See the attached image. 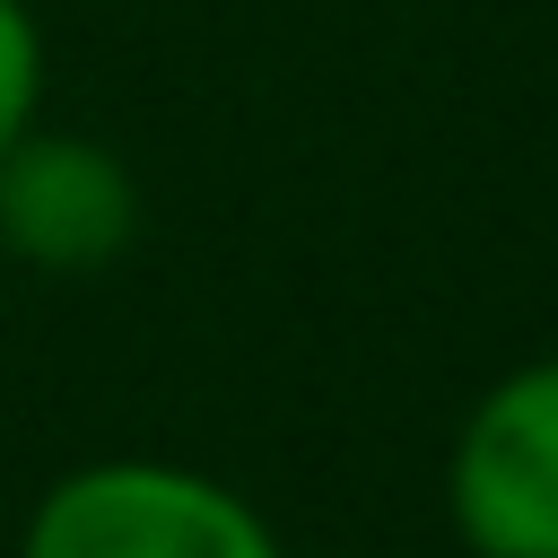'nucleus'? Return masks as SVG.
Segmentation results:
<instances>
[{
    "label": "nucleus",
    "mask_w": 558,
    "mask_h": 558,
    "mask_svg": "<svg viewBox=\"0 0 558 558\" xmlns=\"http://www.w3.org/2000/svg\"><path fill=\"white\" fill-rule=\"evenodd\" d=\"M17 558H288V549L244 488L166 453H105L35 497Z\"/></svg>",
    "instance_id": "nucleus-1"
},
{
    "label": "nucleus",
    "mask_w": 558,
    "mask_h": 558,
    "mask_svg": "<svg viewBox=\"0 0 558 558\" xmlns=\"http://www.w3.org/2000/svg\"><path fill=\"white\" fill-rule=\"evenodd\" d=\"M445 514L471 558H558V357L506 366L462 410Z\"/></svg>",
    "instance_id": "nucleus-2"
},
{
    "label": "nucleus",
    "mask_w": 558,
    "mask_h": 558,
    "mask_svg": "<svg viewBox=\"0 0 558 558\" xmlns=\"http://www.w3.org/2000/svg\"><path fill=\"white\" fill-rule=\"evenodd\" d=\"M131 235H140V183L105 140L35 122L0 157V253L9 262L87 279V270L122 262Z\"/></svg>",
    "instance_id": "nucleus-3"
},
{
    "label": "nucleus",
    "mask_w": 558,
    "mask_h": 558,
    "mask_svg": "<svg viewBox=\"0 0 558 558\" xmlns=\"http://www.w3.org/2000/svg\"><path fill=\"white\" fill-rule=\"evenodd\" d=\"M44 122V26L35 0H0V157Z\"/></svg>",
    "instance_id": "nucleus-4"
}]
</instances>
